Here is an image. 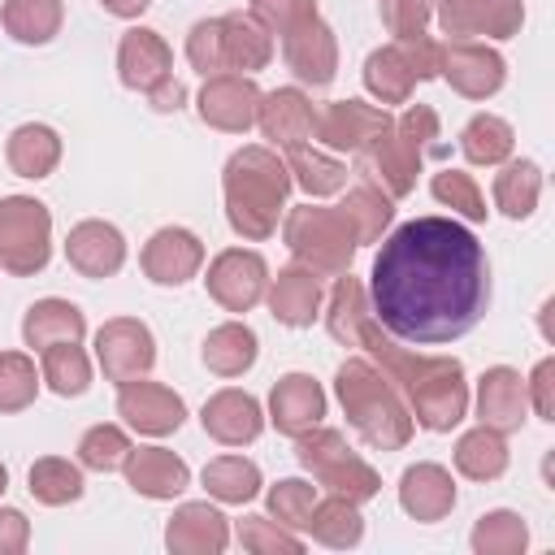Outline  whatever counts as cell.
Listing matches in <instances>:
<instances>
[{
    "label": "cell",
    "instance_id": "57",
    "mask_svg": "<svg viewBox=\"0 0 555 555\" xmlns=\"http://www.w3.org/2000/svg\"><path fill=\"white\" fill-rule=\"evenodd\" d=\"M100 4H104L113 17H139V13H143L152 0H100Z\"/></svg>",
    "mask_w": 555,
    "mask_h": 555
},
{
    "label": "cell",
    "instance_id": "24",
    "mask_svg": "<svg viewBox=\"0 0 555 555\" xmlns=\"http://www.w3.org/2000/svg\"><path fill=\"white\" fill-rule=\"evenodd\" d=\"M230 542V520L212 503H182L165 525V546L178 555H221Z\"/></svg>",
    "mask_w": 555,
    "mask_h": 555
},
{
    "label": "cell",
    "instance_id": "38",
    "mask_svg": "<svg viewBox=\"0 0 555 555\" xmlns=\"http://www.w3.org/2000/svg\"><path fill=\"white\" fill-rule=\"evenodd\" d=\"M204 490L217 503H247L260 494V468L243 455H217L204 464Z\"/></svg>",
    "mask_w": 555,
    "mask_h": 555
},
{
    "label": "cell",
    "instance_id": "8",
    "mask_svg": "<svg viewBox=\"0 0 555 555\" xmlns=\"http://www.w3.org/2000/svg\"><path fill=\"white\" fill-rule=\"evenodd\" d=\"M208 295L225 308V312H251L264 291H269V264L260 251H247V247H230L221 251L212 264H208V278H204Z\"/></svg>",
    "mask_w": 555,
    "mask_h": 555
},
{
    "label": "cell",
    "instance_id": "11",
    "mask_svg": "<svg viewBox=\"0 0 555 555\" xmlns=\"http://www.w3.org/2000/svg\"><path fill=\"white\" fill-rule=\"evenodd\" d=\"M438 22L451 39H512L525 22L520 0H434Z\"/></svg>",
    "mask_w": 555,
    "mask_h": 555
},
{
    "label": "cell",
    "instance_id": "33",
    "mask_svg": "<svg viewBox=\"0 0 555 555\" xmlns=\"http://www.w3.org/2000/svg\"><path fill=\"white\" fill-rule=\"evenodd\" d=\"M286 173H291V182L304 186L312 199L334 195V191L347 186V165H343L338 156H325V152L304 147V143L286 147Z\"/></svg>",
    "mask_w": 555,
    "mask_h": 555
},
{
    "label": "cell",
    "instance_id": "39",
    "mask_svg": "<svg viewBox=\"0 0 555 555\" xmlns=\"http://www.w3.org/2000/svg\"><path fill=\"white\" fill-rule=\"evenodd\" d=\"M364 87H369L382 104H408V95H412V87H416V74H412V65L399 56V48L390 43V48L369 52V61H364Z\"/></svg>",
    "mask_w": 555,
    "mask_h": 555
},
{
    "label": "cell",
    "instance_id": "55",
    "mask_svg": "<svg viewBox=\"0 0 555 555\" xmlns=\"http://www.w3.org/2000/svg\"><path fill=\"white\" fill-rule=\"evenodd\" d=\"M30 542V520L17 507H0V555H22Z\"/></svg>",
    "mask_w": 555,
    "mask_h": 555
},
{
    "label": "cell",
    "instance_id": "13",
    "mask_svg": "<svg viewBox=\"0 0 555 555\" xmlns=\"http://www.w3.org/2000/svg\"><path fill=\"white\" fill-rule=\"evenodd\" d=\"M256 113H260V87L251 82V74H212V78H204L199 117L212 130L243 134L247 126H256Z\"/></svg>",
    "mask_w": 555,
    "mask_h": 555
},
{
    "label": "cell",
    "instance_id": "4",
    "mask_svg": "<svg viewBox=\"0 0 555 555\" xmlns=\"http://www.w3.org/2000/svg\"><path fill=\"white\" fill-rule=\"evenodd\" d=\"M438 113L429 104H408L360 156H364V173L377 178V186L399 199L416 186V173H421V160L425 152H442L438 143Z\"/></svg>",
    "mask_w": 555,
    "mask_h": 555
},
{
    "label": "cell",
    "instance_id": "36",
    "mask_svg": "<svg viewBox=\"0 0 555 555\" xmlns=\"http://www.w3.org/2000/svg\"><path fill=\"white\" fill-rule=\"evenodd\" d=\"M455 468L468 481H494V477H503V468H507V442H503V434H494L486 425L468 429L455 442Z\"/></svg>",
    "mask_w": 555,
    "mask_h": 555
},
{
    "label": "cell",
    "instance_id": "46",
    "mask_svg": "<svg viewBox=\"0 0 555 555\" xmlns=\"http://www.w3.org/2000/svg\"><path fill=\"white\" fill-rule=\"evenodd\" d=\"M126 455H130V438L117 425H91L78 442V464L91 473H113L126 464Z\"/></svg>",
    "mask_w": 555,
    "mask_h": 555
},
{
    "label": "cell",
    "instance_id": "58",
    "mask_svg": "<svg viewBox=\"0 0 555 555\" xmlns=\"http://www.w3.org/2000/svg\"><path fill=\"white\" fill-rule=\"evenodd\" d=\"M4 490H9V468L0 464V494H4Z\"/></svg>",
    "mask_w": 555,
    "mask_h": 555
},
{
    "label": "cell",
    "instance_id": "27",
    "mask_svg": "<svg viewBox=\"0 0 555 555\" xmlns=\"http://www.w3.org/2000/svg\"><path fill=\"white\" fill-rule=\"evenodd\" d=\"M399 507L412 520H442L455 507V481L442 464H412L399 477Z\"/></svg>",
    "mask_w": 555,
    "mask_h": 555
},
{
    "label": "cell",
    "instance_id": "2",
    "mask_svg": "<svg viewBox=\"0 0 555 555\" xmlns=\"http://www.w3.org/2000/svg\"><path fill=\"white\" fill-rule=\"evenodd\" d=\"M221 186H225V217H230L234 234L260 243L278 230V217L291 195V173H286V160H278V152L238 147L225 160Z\"/></svg>",
    "mask_w": 555,
    "mask_h": 555
},
{
    "label": "cell",
    "instance_id": "45",
    "mask_svg": "<svg viewBox=\"0 0 555 555\" xmlns=\"http://www.w3.org/2000/svg\"><path fill=\"white\" fill-rule=\"evenodd\" d=\"M39 395L35 360L22 351H0V412H22Z\"/></svg>",
    "mask_w": 555,
    "mask_h": 555
},
{
    "label": "cell",
    "instance_id": "51",
    "mask_svg": "<svg viewBox=\"0 0 555 555\" xmlns=\"http://www.w3.org/2000/svg\"><path fill=\"white\" fill-rule=\"evenodd\" d=\"M186 61L204 78L225 74V65H221V17H204V22L191 26V35H186Z\"/></svg>",
    "mask_w": 555,
    "mask_h": 555
},
{
    "label": "cell",
    "instance_id": "21",
    "mask_svg": "<svg viewBox=\"0 0 555 555\" xmlns=\"http://www.w3.org/2000/svg\"><path fill=\"white\" fill-rule=\"evenodd\" d=\"M117 74L130 91H152L156 82H165L173 74V52L156 30L134 26L117 43Z\"/></svg>",
    "mask_w": 555,
    "mask_h": 555
},
{
    "label": "cell",
    "instance_id": "32",
    "mask_svg": "<svg viewBox=\"0 0 555 555\" xmlns=\"http://www.w3.org/2000/svg\"><path fill=\"white\" fill-rule=\"evenodd\" d=\"M204 364L217 377H243L256 364V334L243 321H225L204 338Z\"/></svg>",
    "mask_w": 555,
    "mask_h": 555
},
{
    "label": "cell",
    "instance_id": "47",
    "mask_svg": "<svg viewBox=\"0 0 555 555\" xmlns=\"http://www.w3.org/2000/svg\"><path fill=\"white\" fill-rule=\"evenodd\" d=\"M429 191H434L438 204H447V208L460 212L464 221H486V212H490L486 199H481V191H477V182H473L468 173H460V169H442V173H434Z\"/></svg>",
    "mask_w": 555,
    "mask_h": 555
},
{
    "label": "cell",
    "instance_id": "9",
    "mask_svg": "<svg viewBox=\"0 0 555 555\" xmlns=\"http://www.w3.org/2000/svg\"><path fill=\"white\" fill-rule=\"evenodd\" d=\"M95 360L104 369L108 382H130V377H147V369L156 364V338L143 321L134 317H113L95 330Z\"/></svg>",
    "mask_w": 555,
    "mask_h": 555
},
{
    "label": "cell",
    "instance_id": "50",
    "mask_svg": "<svg viewBox=\"0 0 555 555\" xmlns=\"http://www.w3.org/2000/svg\"><path fill=\"white\" fill-rule=\"evenodd\" d=\"M251 17L269 35H291L295 26L317 17V0H251Z\"/></svg>",
    "mask_w": 555,
    "mask_h": 555
},
{
    "label": "cell",
    "instance_id": "48",
    "mask_svg": "<svg viewBox=\"0 0 555 555\" xmlns=\"http://www.w3.org/2000/svg\"><path fill=\"white\" fill-rule=\"evenodd\" d=\"M238 542H243V551H256V555H299L304 551V542L269 516H243L238 520Z\"/></svg>",
    "mask_w": 555,
    "mask_h": 555
},
{
    "label": "cell",
    "instance_id": "3",
    "mask_svg": "<svg viewBox=\"0 0 555 555\" xmlns=\"http://www.w3.org/2000/svg\"><path fill=\"white\" fill-rule=\"evenodd\" d=\"M334 390H338V403H343L351 429H356L369 447H377V451H399V447H408L416 421H412L408 403L399 399V386H395L377 364H369V360H360V356L343 360L338 373H334Z\"/></svg>",
    "mask_w": 555,
    "mask_h": 555
},
{
    "label": "cell",
    "instance_id": "54",
    "mask_svg": "<svg viewBox=\"0 0 555 555\" xmlns=\"http://www.w3.org/2000/svg\"><path fill=\"white\" fill-rule=\"evenodd\" d=\"M525 395L542 421H555V360H538V369L525 382Z\"/></svg>",
    "mask_w": 555,
    "mask_h": 555
},
{
    "label": "cell",
    "instance_id": "44",
    "mask_svg": "<svg viewBox=\"0 0 555 555\" xmlns=\"http://www.w3.org/2000/svg\"><path fill=\"white\" fill-rule=\"evenodd\" d=\"M529 542V529L516 512H486L473 529V551L477 555H520Z\"/></svg>",
    "mask_w": 555,
    "mask_h": 555
},
{
    "label": "cell",
    "instance_id": "7",
    "mask_svg": "<svg viewBox=\"0 0 555 555\" xmlns=\"http://www.w3.org/2000/svg\"><path fill=\"white\" fill-rule=\"evenodd\" d=\"M52 256V212L30 195L0 199V269L13 278H30Z\"/></svg>",
    "mask_w": 555,
    "mask_h": 555
},
{
    "label": "cell",
    "instance_id": "15",
    "mask_svg": "<svg viewBox=\"0 0 555 555\" xmlns=\"http://www.w3.org/2000/svg\"><path fill=\"white\" fill-rule=\"evenodd\" d=\"M139 264H143V273H147L156 286H182V282H191V278L199 273V264H204V243H199L191 230H182V225H165V230H156V234L143 243Z\"/></svg>",
    "mask_w": 555,
    "mask_h": 555
},
{
    "label": "cell",
    "instance_id": "49",
    "mask_svg": "<svg viewBox=\"0 0 555 555\" xmlns=\"http://www.w3.org/2000/svg\"><path fill=\"white\" fill-rule=\"evenodd\" d=\"M312 503H317V486H308V481H299V477H286V481H278V486L269 490V512H273V520L286 525V529H304Z\"/></svg>",
    "mask_w": 555,
    "mask_h": 555
},
{
    "label": "cell",
    "instance_id": "35",
    "mask_svg": "<svg viewBox=\"0 0 555 555\" xmlns=\"http://www.w3.org/2000/svg\"><path fill=\"white\" fill-rule=\"evenodd\" d=\"M338 208L347 212V221H351V230H356V238H360V243H377V238H382V230H386V225H390V217H395L390 195H386L373 178H360V182L347 191V199H343Z\"/></svg>",
    "mask_w": 555,
    "mask_h": 555
},
{
    "label": "cell",
    "instance_id": "1",
    "mask_svg": "<svg viewBox=\"0 0 555 555\" xmlns=\"http://www.w3.org/2000/svg\"><path fill=\"white\" fill-rule=\"evenodd\" d=\"M490 304V260L473 230L451 217H416L399 225L373 256V321L416 347L464 338Z\"/></svg>",
    "mask_w": 555,
    "mask_h": 555
},
{
    "label": "cell",
    "instance_id": "6",
    "mask_svg": "<svg viewBox=\"0 0 555 555\" xmlns=\"http://www.w3.org/2000/svg\"><path fill=\"white\" fill-rule=\"evenodd\" d=\"M295 460L330 490V494H343L351 503H369L377 490H382V477L373 473V464H364L347 438L338 429H321L312 425L308 434L295 438Z\"/></svg>",
    "mask_w": 555,
    "mask_h": 555
},
{
    "label": "cell",
    "instance_id": "42",
    "mask_svg": "<svg viewBox=\"0 0 555 555\" xmlns=\"http://www.w3.org/2000/svg\"><path fill=\"white\" fill-rule=\"evenodd\" d=\"M30 494L48 507H65V503L82 499V468L61 455H43L30 464Z\"/></svg>",
    "mask_w": 555,
    "mask_h": 555
},
{
    "label": "cell",
    "instance_id": "43",
    "mask_svg": "<svg viewBox=\"0 0 555 555\" xmlns=\"http://www.w3.org/2000/svg\"><path fill=\"white\" fill-rule=\"evenodd\" d=\"M43 382L61 395V399H74L91 386V360L78 343H52L43 347Z\"/></svg>",
    "mask_w": 555,
    "mask_h": 555
},
{
    "label": "cell",
    "instance_id": "34",
    "mask_svg": "<svg viewBox=\"0 0 555 555\" xmlns=\"http://www.w3.org/2000/svg\"><path fill=\"white\" fill-rule=\"evenodd\" d=\"M373 308H369V291L360 286V278H351V269L338 273V282L330 291V304H325V330H330V338L343 343V347H356V330H360V321Z\"/></svg>",
    "mask_w": 555,
    "mask_h": 555
},
{
    "label": "cell",
    "instance_id": "52",
    "mask_svg": "<svg viewBox=\"0 0 555 555\" xmlns=\"http://www.w3.org/2000/svg\"><path fill=\"white\" fill-rule=\"evenodd\" d=\"M395 48H399V56L412 65L416 82H425V78H438V74H442V43H434L425 30H416V35H399V39H395Z\"/></svg>",
    "mask_w": 555,
    "mask_h": 555
},
{
    "label": "cell",
    "instance_id": "31",
    "mask_svg": "<svg viewBox=\"0 0 555 555\" xmlns=\"http://www.w3.org/2000/svg\"><path fill=\"white\" fill-rule=\"evenodd\" d=\"M321 546H356L364 538V516H360V503L343 499V494H330V499H317L312 512H308V525H304Z\"/></svg>",
    "mask_w": 555,
    "mask_h": 555
},
{
    "label": "cell",
    "instance_id": "18",
    "mask_svg": "<svg viewBox=\"0 0 555 555\" xmlns=\"http://www.w3.org/2000/svg\"><path fill=\"white\" fill-rule=\"evenodd\" d=\"M525 412H529L525 377L507 364L486 369L481 382H477V421L494 434H516L525 425Z\"/></svg>",
    "mask_w": 555,
    "mask_h": 555
},
{
    "label": "cell",
    "instance_id": "25",
    "mask_svg": "<svg viewBox=\"0 0 555 555\" xmlns=\"http://www.w3.org/2000/svg\"><path fill=\"white\" fill-rule=\"evenodd\" d=\"M256 126L264 130V139H273L278 147H295L304 139H312L317 130V108L299 87H278L269 95H260V113Z\"/></svg>",
    "mask_w": 555,
    "mask_h": 555
},
{
    "label": "cell",
    "instance_id": "29",
    "mask_svg": "<svg viewBox=\"0 0 555 555\" xmlns=\"http://www.w3.org/2000/svg\"><path fill=\"white\" fill-rule=\"evenodd\" d=\"M82 334H87V317L69 299H39L22 317V338L35 351H43L52 343H82Z\"/></svg>",
    "mask_w": 555,
    "mask_h": 555
},
{
    "label": "cell",
    "instance_id": "41",
    "mask_svg": "<svg viewBox=\"0 0 555 555\" xmlns=\"http://www.w3.org/2000/svg\"><path fill=\"white\" fill-rule=\"evenodd\" d=\"M538 195H542V169L533 160H512L503 165V173L494 178V204L499 212H507L512 221L529 217L538 208Z\"/></svg>",
    "mask_w": 555,
    "mask_h": 555
},
{
    "label": "cell",
    "instance_id": "37",
    "mask_svg": "<svg viewBox=\"0 0 555 555\" xmlns=\"http://www.w3.org/2000/svg\"><path fill=\"white\" fill-rule=\"evenodd\" d=\"M4 30L17 39V43H48V39H56V30H61V17H65V9H61V0H4Z\"/></svg>",
    "mask_w": 555,
    "mask_h": 555
},
{
    "label": "cell",
    "instance_id": "28",
    "mask_svg": "<svg viewBox=\"0 0 555 555\" xmlns=\"http://www.w3.org/2000/svg\"><path fill=\"white\" fill-rule=\"evenodd\" d=\"M273 56V35L251 13H225L221 17V65L225 74H256Z\"/></svg>",
    "mask_w": 555,
    "mask_h": 555
},
{
    "label": "cell",
    "instance_id": "30",
    "mask_svg": "<svg viewBox=\"0 0 555 555\" xmlns=\"http://www.w3.org/2000/svg\"><path fill=\"white\" fill-rule=\"evenodd\" d=\"M4 156H9V169L17 173V178H48L52 169H56V160H61V134L52 130V126H43V121H26V126H17L13 134H9V147H4Z\"/></svg>",
    "mask_w": 555,
    "mask_h": 555
},
{
    "label": "cell",
    "instance_id": "12",
    "mask_svg": "<svg viewBox=\"0 0 555 555\" xmlns=\"http://www.w3.org/2000/svg\"><path fill=\"white\" fill-rule=\"evenodd\" d=\"M438 78H447L464 100H486L503 87L507 61L477 39H451L442 48V74Z\"/></svg>",
    "mask_w": 555,
    "mask_h": 555
},
{
    "label": "cell",
    "instance_id": "20",
    "mask_svg": "<svg viewBox=\"0 0 555 555\" xmlns=\"http://www.w3.org/2000/svg\"><path fill=\"white\" fill-rule=\"evenodd\" d=\"M199 421H204V434L217 438L221 447L256 442L260 429H264V412H260V403H256L247 390H234V386L217 390V395L204 403Z\"/></svg>",
    "mask_w": 555,
    "mask_h": 555
},
{
    "label": "cell",
    "instance_id": "14",
    "mask_svg": "<svg viewBox=\"0 0 555 555\" xmlns=\"http://www.w3.org/2000/svg\"><path fill=\"white\" fill-rule=\"evenodd\" d=\"M395 117L377 104H364V100H334L325 108H317V139L334 152H364Z\"/></svg>",
    "mask_w": 555,
    "mask_h": 555
},
{
    "label": "cell",
    "instance_id": "5",
    "mask_svg": "<svg viewBox=\"0 0 555 555\" xmlns=\"http://www.w3.org/2000/svg\"><path fill=\"white\" fill-rule=\"evenodd\" d=\"M282 238H286L291 256H295L304 269L321 273V278L347 273V269H351V256H356V247H360V238H356L347 212H343V208H317V204L291 208L286 221H282Z\"/></svg>",
    "mask_w": 555,
    "mask_h": 555
},
{
    "label": "cell",
    "instance_id": "53",
    "mask_svg": "<svg viewBox=\"0 0 555 555\" xmlns=\"http://www.w3.org/2000/svg\"><path fill=\"white\" fill-rule=\"evenodd\" d=\"M429 13H434V0H382V26H386L395 39L425 30Z\"/></svg>",
    "mask_w": 555,
    "mask_h": 555
},
{
    "label": "cell",
    "instance_id": "19",
    "mask_svg": "<svg viewBox=\"0 0 555 555\" xmlns=\"http://www.w3.org/2000/svg\"><path fill=\"white\" fill-rule=\"evenodd\" d=\"M325 416V390L317 377L308 373H286L273 390H269V421L278 425V434L299 438L312 425H321Z\"/></svg>",
    "mask_w": 555,
    "mask_h": 555
},
{
    "label": "cell",
    "instance_id": "17",
    "mask_svg": "<svg viewBox=\"0 0 555 555\" xmlns=\"http://www.w3.org/2000/svg\"><path fill=\"white\" fill-rule=\"evenodd\" d=\"M408 403H412L408 412H412V421H416L421 429H429V434H447V429H455V425L464 421V412H468L464 364L455 360L451 369H442L438 377H429Z\"/></svg>",
    "mask_w": 555,
    "mask_h": 555
},
{
    "label": "cell",
    "instance_id": "22",
    "mask_svg": "<svg viewBox=\"0 0 555 555\" xmlns=\"http://www.w3.org/2000/svg\"><path fill=\"white\" fill-rule=\"evenodd\" d=\"M65 260L82 278H113L126 264V238L108 221H78L65 238Z\"/></svg>",
    "mask_w": 555,
    "mask_h": 555
},
{
    "label": "cell",
    "instance_id": "56",
    "mask_svg": "<svg viewBox=\"0 0 555 555\" xmlns=\"http://www.w3.org/2000/svg\"><path fill=\"white\" fill-rule=\"evenodd\" d=\"M182 100H186V87H182L173 74L147 91V104H152L156 113H178V108H182Z\"/></svg>",
    "mask_w": 555,
    "mask_h": 555
},
{
    "label": "cell",
    "instance_id": "23",
    "mask_svg": "<svg viewBox=\"0 0 555 555\" xmlns=\"http://www.w3.org/2000/svg\"><path fill=\"white\" fill-rule=\"evenodd\" d=\"M121 473H126V486L134 494H143V499H173V494H182L191 486L186 460L165 451V447H139V451L130 447Z\"/></svg>",
    "mask_w": 555,
    "mask_h": 555
},
{
    "label": "cell",
    "instance_id": "10",
    "mask_svg": "<svg viewBox=\"0 0 555 555\" xmlns=\"http://www.w3.org/2000/svg\"><path fill=\"white\" fill-rule=\"evenodd\" d=\"M117 386H121L117 390V416L130 429L152 434V438H165V434H173L186 421V403L169 386L143 382V377H130V382H117Z\"/></svg>",
    "mask_w": 555,
    "mask_h": 555
},
{
    "label": "cell",
    "instance_id": "16",
    "mask_svg": "<svg viewBox=\"0 0 555 555\" xmlns=\"http://www.w3.org/2000/svg\"><path fill=\"white\" fill-rule=\"evenodd\" d=\"M282 56H286L291 74L308 87H330L334 74H338V43H334V30L321 17L282 35Z\"/></svg>",
    "mask_w": 555,
    "mask_h": 555
},
{
    "label": "cell",
    "instance_id": "40",
    "mask_svg": "<svg viewBox=\"0 0 555 555\" xmlns=\"http://www.w3.org/2000/svg\"><path fill=\"white\" fill-rule=\"evenodd\" d=\"M516 147V134L503 117L494 113H477L464 130H460V152L473 160V165H503Z\"/></svg>",
    "mask_w": 555,
    "mask_h": 555
},
{
    "label": "cell",
    "instance_id": "26",
    "mask_svg": "<svg viewBox=\"0 0 555 555\" xmlns=\"http://www.w3.org/2000/svg\"><path fill=\"white\" fill-rule=\"evenodd\" d=\"M325 304V286H321V273L304 269V264H291V269H278V278L269 282V312L282 321V325H312V317L321 312Z\"/></svg>",
    "mask_w": 555,
    "mask_h": 555
}]
</instances>
